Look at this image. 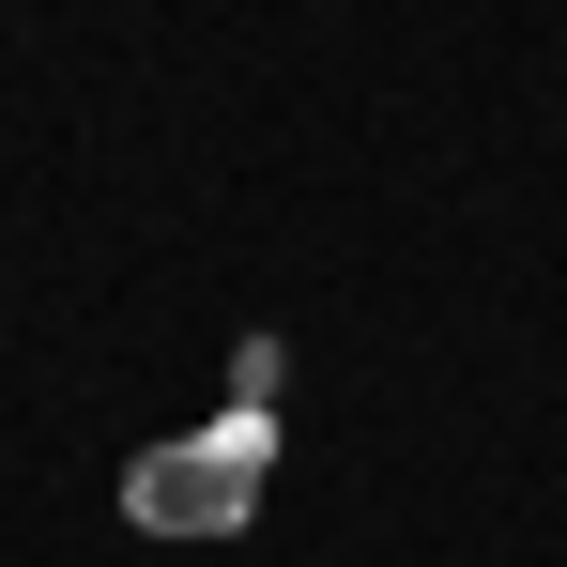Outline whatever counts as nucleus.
Wrapping results in <instances>:
<instances>
[{"instance_id":"1","label":"nucleus","mask_w":567,"mask_h":567,"mask_svg":"<svg viewBox=\"0 0 567 567\" xmlns=\"http://www.w3.org/2000/svg\"><path fill=\"white\" fill-rule=\"evenodd\" d=\"M261 383H277V353L246 338L230 414H215L199 445H154V461L123 475V522H154V537H246V522H261V475H277V414H261Z\"/></svg>"}]
</instances>
